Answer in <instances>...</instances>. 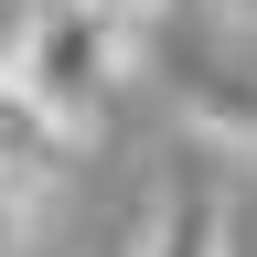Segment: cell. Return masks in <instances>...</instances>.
<instances>
[{"mask_svg": "<svg viewBox=\"0 0 257 257\" xmlns=\"http://www.w3.org/2000/svg\"><path fill=\"white\" fill-rule=\"evenodd\" d=\"M128 32L140 22H107V11H86V0H32L22 86L43 96L64 128H96V107H107L118 75H128Z\"/></svg>", "mask_w": 257, "mask_h": 257, "instance_id": "1", "label": "cell"}, {"mask_svg": "<svg viewBox=\"0 0 257 257\" xmlns=\"http://www.w3.org/2000/svg\"><path fill=\"white\" fill-rule=\"evenodd\" d=\"M75 140H86V128H64L22 75H0V182H22V193H32V182H54L64 161H75Z\"/></svg>", "mask_w": 257, "mask_h": 257, "instance_id": "2", "label": "cell"}, {"mask_svg": "<svg viewBox=\"0 0 257 257\" xmlns=\"http://www.w3.org/2000/svg\"><path fill=\"white\" fill-rule=\"evenodd\" d=\"M214 246H225V204H182V193H172V204L140 225L128 257H214Z\"/></svg>", "mask_w": 257, "mask_h": 257, "instance_id": "3", "label": "cell"}, {"mask_svg": "<svg viewBox=\"0 0 257 257\" xmlns=\"http://www.w3.org/2000/svg\"><path fill=\"white\" fill-rule=\"evenodd\" d=\"M22 43H32V0H0V75H22Z\"/></svg>", "mask_w": 257, "mask_h": 257, "instance_id": "4", "label": "cell"}, {"mask_svg": "<svg viewBox=\"0 0 257 257\" xmlns=\"http://www.w3.org/2000/svg\"><path fill=\"white\" fill-rule=\"evenodd\" d=\"M214 257H257V214H246V204H225V246H214Z\"/></svg>", "mask_w": 257, "mask_h": 257, "instance_id": "5", "label": "cell"}, {"mask_svg": "<svg viewBox=\"0 0 257 257\" xmlns=\"http://www.w3.org/2000/svg\"><path fill=\"white\" fill-rule=\"evenodd\" d=\"M22 246V182H0V257Z\"/></svg>", "mask_w": 257, "mask_h": 257, "instance_id": "6", "label": "cell"}, {"mask_svg": "<svg viewBox=\"0 0 257 257\" xmlns=\"http://www.w3.org/2000/svg\"><path fill=\"white\" fill-rule=\"evenodd\" d=\"M86 11H107V22H150L161 0H86Z\"/></svg>", "mask_w": 257, "mask_h": 257, "instance_id": "7", "label": "cell"}]
</instances>
